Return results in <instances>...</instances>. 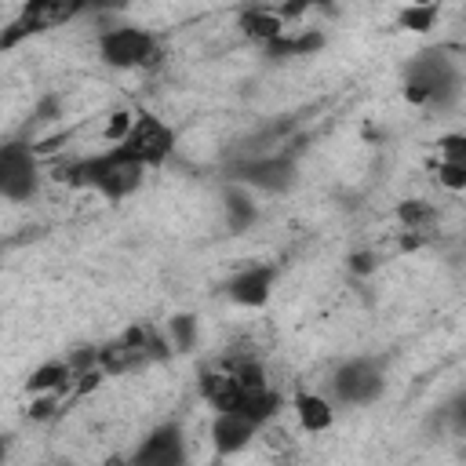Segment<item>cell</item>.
I'll use <instances>...</instances> for the list:
<instances>
[{"label":"cell","mask_w":466,"mask_h":466,"mask_svg":"<svg viewBox=\"0 0 466 466\" xmlns=\"http://www.w3.org/2000/svg\"><path fill=\"white\" fill-rule=\"evenodd\" d=\"M58 178L73 189H91V193L106 197L109 204H120V200H127L131 193L142 189L146 167L127 160L116 146H109L102 153H91V157H80V160L66 164Z\"/></svg>","instance_id":"6da1fadb"},{"label":"cell","mask_w":466,"mask_h":466,"mask_svg":"<svg viewBox=\"0 0 466 466\" xmlns=\"http://www.w3.org/2000/svg\"><path fill=\"white\" fill-rule=\"evenodd\" d=\"M400 95L408 106H433L437 113H448L462 98V69L455 58H448V51H419L404 66Z\"/></svg>","instance_id":"7a4b0ae2"},{"label":"cell","mask_w":466,"mask_h":466,"mask_svg":"<svg viewBox=\"0 0 466 466\" xmlns=\"http://www.w3.org/2000/svg\"><path fill=\"white\" fill-rule=\"evenodd\" d=\"M226 178L240 182L255 193L280 197L299 182V153L291 149H262V153H237L226 164Z\"/></svg>","instance_id":"3957f363"},{"label":"cell","mask_w":466,"mask_h":466,"mask_svg":"<svg viewBox=\"0 0 466 466\" xmlns=\"http://www.w3.org/2000/svg\"><path fill=\"white\" fill-rule=\"evenodd\" d=\"M95 47L109 69H153L164 58L157 33L142 29V25H106L98 33Z\"/></svg>","instance_id":"277c9868"},{"label":"cell","mask_w":466,"mask_h":466,"mask_svg":"<svg viewBox=\"0 0 466 466\" xmlns=\"http://www.w3.org/2000/svg\"><path fill=\"white\" fill-rule=\"evenodd\" d=\"M80 15H84V0H22V7L0 29V51H15L18 44L51 33L58 25H69Z\"/></svg>","instance_id":"5b68a950"},{"label":"cell","mask_w":466,"mask_h":466,"mask_svg":"<svg viewBox=\"0 0 466 466\" xmlns=\"http://www.w3.org/2000/svg\"><path fill=\"white\" fill-rule=\"evenodd\" d=\"M175 142H178V135L164 116H157L149 109H138L131 127H127V135L120 142H109V146H116L127 160H135V164H142L149 171V167H164L171 160Z\"/></svg>","instance_id":"8992f818"},{"label":"cell","mask_w":466,"mask_h":466,"mask_svg":"<svg viewBox=\"0 0 466 466\" xmlns=\"http://www.w3.org/2000/svg\"><path fill=\"white\" fill-rule=\"evenodd\" d=\"M386 390V368L379 357H346L331 371V400L342 408H368Z\"/></svg>","instance_id":"52a82bcc"},{"label":"cell","mask_w":466,"mask_h":466,"mask_svg":"<svg viewBox=\"0 0 466 466\" xmlns=\"http://www.w3.org/2000/svg\"><path fill=\"white\" fill-rule=\"evenodd\" d=\"M40 186H44V167L36 146H29L25 138L0 142V200L25 204L40 193Z\"/></svg>","instance_id":"ba28073f"},{"label":"cell","mask_w":466,"mask_h":466,"mask_svg":"<svg viewBox=\"0 0 466 466\" xmlns=\"http://www.w3.org/2000/svg\"><path fill=\"white\" fill-rule=\"evenodd\" d=\"M135 466H182L189 459L186 451V433L178 422H160L153 426L138 444L135 451L127 455Z\"/></svg>","instance_id":"9c48e42d"},{"label":"cell","mask_w":466,"mask_h":466,"mask_svg":"<svg viewBox=\"0 0 466 466\" xmlns=\"http://www.w3.org/2000/svg\"><path fill=\"white\" fill-rule=\"evenodd\" d=\"M277 273H280V269H277L273 262H251V266L237 269V273L222 284V291H226V299H229L233 306L262 309V306L269 302V295H273Z\"/></svg>","instance_id":"30bf717a"},{"label":"cell","mask_w":466,"mask_h":466,"mask_svg":"<svg viewBox=\"0 0 466 466\" xmlns=\"http://www.w3.org/2000/svg\"><path fill=\"white\" fill-rule=\"evenodd\" d=\"M258 422L255 419H248L244 411H233V408H226V411H215V419H211V426H208V437H211V448H215V455L218 459H229V455H240L255 437H258Z\"/></svg>","instance_id":"8fae6325"},{"label":"cell","mask_w":466,"mask_h":466,"mask_svg":"<svg viewBox=\"0 0 466 466\" xmlns=\"http://www.w3.org/2000/svg\"><path fill=\"white\" fill-rule=\"evenodd\" d=\"M328 44V36L320 29H284L273 40L262 44V55L269 62H291V58H309Z\"/></svg>","instance_id":"7c38bea8"},{"label":"cell","mask_w":466,"mask_h":466,"mask_svg":"<svg viewBox=\"0 0 466 466\" xmlns=\"http://www.w3.org/2000/svg\"><path fill=\"white\" fill-rule=\"evenodd\" d=\"M291 411H295V419H299V426L306 430V433H328L331 426H335V400L331 397H324V393H309V390H299L295 397H291Z\"/></svg>","instance_id":"4fadbf2b"},{"label":"cell","mask_w":466,"mask_h":466,"mask_svg":"<svg viewBox=\"0 0 466 466\" xmlns=\"http://www.w3.org/2000/svg\"><path fill=\"white\" fill-rule=\"evenodd\" d=\"M222 222H226V229H229L233 237L248 233V229L258 222V204H255V197L248 193V186L229 182V186L222 189Z\"/></svg>","instance_id":"5bb4252c"},{"label":"cell","mask_w":466,"mask_h":466,"mask_svg":"<svg viewBox=\"0 0 466 466\" xmlns=\"http://www.w3.org/2000/svg\"><path fill=\"white\" fill-rule=\"evenodd\" d=\"M76 386V371L69 368L66 357H55V360H44L36 364L29 375H25V393H73Z\"/></svg>","instance_id":"9a60e30c"},{"label":"cell","mask_w":466,"mask_h":466,"mask_svg":"<svg viewBox=\"0 0 466 466\" xmlns=\"http://www.w3.org/2000/svg\"><path fill=\"white\" fill-rule=\"evenodd\" d=\"M237 29L244 33V40H251V44H266V40H273L277 33H284L288 29V22L277 15V7H262V4H248L240 15H237Z\"/></svg>","instance_id":"2e32d148"},{"label":"cell","mask_w":466,"mask_h":466,"mask_svg":"<svg viewBox=\"0 0 466 466\" xmlns=\"http://www.w3.org/2000/svg\"><path fill=\"white\" fill-rule=\"evenodd\" d=\"M197 390H200V397L215 408V411H226V408H237V400L244 397V390L237 386V379L218 364V368H208V371H200V379H197Z\"/></svg>","instance_id":"e0dca14e"},{"label":"cell","mask_w":466,"mask_h":466,"mask_svg":"<svg viewBox=\"0 0 466 466\" xmlns=\"http://www.w3.org/2000/svg\"><path fill=\"white\" fill-rule=\"evenodd\" d=\"M164 335H167V346L171 353H193L197 350V339H200V324H197V313H171L164 320Z\"/></svg>","instance_id":"ac0fdd59"},{"label":"cell","mask_w":466,"mask_h":466,"mask_svg":"<svg viewBox=\"0 0 466 466\" xmlns=\"http://www.w3.org/2000/svg\"><path fill=\"white\" fill-rule=\"evenodd\" d=\"M441 15V4H404L397 11V29L404 33H430Z\"/></svg>","instance_id":"d6986e66"},{"label":"cell","mask_w":466,"mask_h":466,"mask_svg":"<svg viewBox=\"0 0 466 466\" xmlns=\"http://www.w3.org/2000/svg\"><path fill=\"white\" fill-rule=\"evenodd\" d=\"M397 218L404 229H422L430 233V226L437 222V208L430 200H400L397 204Z\"/></svg>","instance_id":"ffe728a7"},{"label":"cell","mask_w":466,"mask_h":466,"mask_svg":"<svg viewBox=\"0 0 466 466\" xmlns=\"http://www.w3.org/2000/svg\"><path fill=\"white\" fill-rule=\"evenodd\" d=\"M33 400H29V408H25V415L33 419V422H51V419H58V404H62V393H29Z\"/></svg>","instance_id":"44dd1931"},{"label":"cell","mask_w":466,"mask_h":466,"mask_svg":"<svg viewBox=\"0 0 466 466\" xmlns=\"http://www.w3.org/2000/svg\"><path fill=\"white\" fill-rule=\"evenodd\" d=\"M433 175L448 193H462L466 189V164H459V160H437Z\"/></svg>","instance_id":"7402d4cb"},{"label":"cell","mask_w":466,"mask_h":466,"mask_svg":"<svg viewBox=\"0 0 466 466\" xmlns=\"http://www.w3.org/2000/svg\"><path fill=\"white\" fill-rule=\"evenodd\" d=\"M437 160H459L466 164V135L462 131H448V135H437Z\"/></svg>","instance_id":"603a6c76"},{"label":"cell","mask_w":466,"mask_h":466,"mask_svg":"<svg viewBox=\"0 0 466 466\" xmlns=\"http://www.w3.org/2000/svg\"><path fill=\"white\" fill-rule=\"evenodd\" d=\"M131 120H135V113H131V109H113V113L106 116V127H102V138H106V142H120V138L127 135V127H131Z\"/></svg>","instance_id":"cb8c5ba5"},{"label":"cell","mask_w":466,"mask_h":466,"mask_svg":"<svg viewBox=\"0 0 466 466\" xmlns=\"http://www.w3.org/2000/svg\"><path fill=\"white\" fill-rule=\"evenodd\" d=\"M346 262H350V273H357V277H371L379 269V255L375 251H353Z\"/></svg>","instance_id":"d4e9b609"},{"label":"cell","mask_w":466,"mask_h":466,"mask_svg":"<svg viewBox=\"0 0 466 466\" xmlns=\"http://www.w3.org/2000/svg\"><path fill=\"white\" fill-rule=\"evenodd\" d=\"M127 7L131 0H84V15H120Z\"/></svg>","instance_id":"484cf974"},{"label":"cell","mask_w":466,"mask_h":466,"mask_svg":"<svg viewBox=\"0 0 466 466\" xmlns=\"http://www.w3.org/2000/svg\"><path fill=\"white\" fill-rule=\"evenodd\" d=\"M309 7H313V0H284V4L277 7V15L288 22V18H299V15L309 11Z\"/></svg>","instance_id":"4316f807"},{"label":"cell","mask_w":466,"mask_h":466,"mask_svg":"<svg viewBox=\"0 0 466 466\" xmlns=\"http://www.w3.org/2000/svg\"><path fill=\"white\" fill-rule=\"evenodd\" d=\"M7 459V437H0V462Z\"/></svg>","instance_id":"83f0119b"},{"label":"cell","mask_w":466,"mask_h":466,"mask_svg":"<svg viewBox=\"0 0 466 466\" xmlns=\"http://www.w3.org/2000/svg\"><path fill=\"white\" fill-rule=\"evenodd\" d=\"M408 4H437V0H408Z\"/></svg>","instance_id":"f1b7e54d"}]
</instances>
